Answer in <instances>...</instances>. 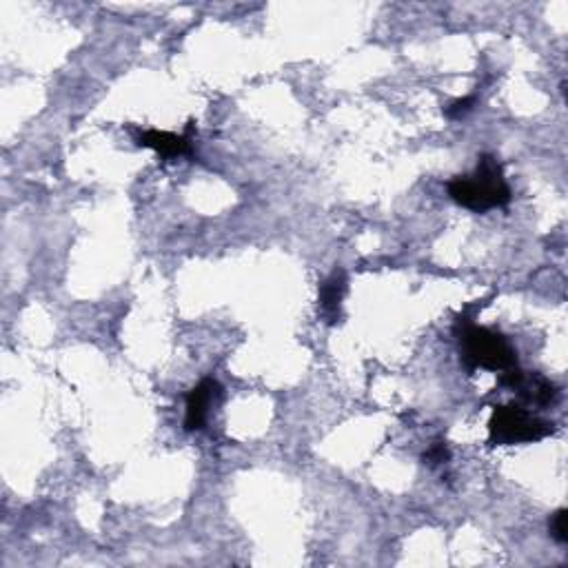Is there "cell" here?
I'll return each instance as SVG.
<instances>
[{"label": "cell", "instance_id": "obj_1", "mask_svg": "<svg viewBox=\"0 0 568 568\" xmlns=\"http://www.w3.org/2000/svg\"><path fill=\"white\" fill-rule=\"evenodd\" d=\"M446 191L453 202L475 213L502 209L513 198L509 182L504 178L502 162L493 154H482L478 158V169L473 174L455 176L446 185Z\"/></svg>", "mask_w": 568, "mask_h": 568}, {"label": "cell", "instance_id": "obj_2", "mask_svg": "<svg viewBox=\"0 0 568 568\" xmlns=\"http://www.w3.org/2000/svg\"><path fill=\"white\" fill-rule=\"evenodd\" d=\"M455 338L460 344V360L466 371H495L517 367V351L500 331L480 327L473 322V316H460L453 327Z\"/></svg>", "mask_w": 568, "mask_h": 568}, {"label": "cell", "instance_id": "obj_3", "mask_svg": "<svg viewBox=\"0 0 568 568\" xmlns=\"http://www.w3.org/2000/svg\"><path fill=\"white\" fill-rule=\"evenodd\" d=\"M555 424L540 418L524 404H500L489 420V444L513 446L531 444L555 435Z\"/></svg>", "mask_w": 568, "mask_h": 568}, {"label": "cell", "instance_id": "obj_4", "mask_svg": "<svg viewBox=\"0 0 568 568\" xmlns=\"http://www.w3.org/2000/svg\"><path fill=\"white\" fill-rule=\"evenodd\" d=\"M500 384L506 389L515 391L524 407L546 409L560 398V389H557L549 378H544L542 373H526L517 367L502 371Z\"/></svg>", "mask_w": 568, "mask_h": 568}, {"label": "cell", "instance_id": "obj_5", "mask_svg": "<svg viewBox=\"0 0 568 568\" xmlns=\"http://www.w3.org/2000/svg\"><path fill=\"white\" fill-rule=\"evenodd\" d=\"M222 395V387L216 378H205L198 387L191 389L187 395V411H185V429L200 431L209 418L211 404H216Z\"/></svg>", "mask_w": 568, "mask_h": 568}, {"label": "cell", "instance_id": "obj_6", "mask_svg": "<svg viewBox=\"0 0 568 568\" xmlns=\"http://www.w3.org/2000/svg\"><path fill=\"white\" fill-rule=\"evenodd\" d=\"M191 129H194V123H189V131L182 136L171 134V131H158V129L140 131L138 145L154 149L162 160H174V158H180V156H189L191 154V140H194V138H191Z\"/></svg>", "mask_w": 568, "mask_h": 568}, {"label": "cell", "instance_id": "obj_7", "mask_svg": "<svg viewBox=\"0 0 568 568\" xmlns=\"http://www.w3.org/2000/svg\"><path fill=\"white\" fill-rule=\"evenodd\" d=\"M349 278L344 269H333L324 282L320 284V313L327 324H338L342 318V300L347 296Z\"/></svg>", "mask_w": 568, "mask_h": 568}, {"label": "cell", "instance_id": "obj_8", "mask_svg": "<svg viewBox=\"0 0 568 568\" xmlns=\"http://www.w3.org/2000/svg\"><path fill=\"white\" fill-rule=\"evenodd\" d=\"M424 464H429V466H442L451 460V449H449V444H446L444 440H438V442H433L429 449H426L424 453Z\"/></svg>", "mask_w": 568, "mask_h": 568}, {"label": "cell", "instance_id": "obj_9", "mask_svg": "<svg viewBox=\"0 0 568 568\" xmlns=\"http://www.w3.org/2000/svg\"><path fill=\"white\" fill-rule=\"evenodd\" d=\"M549 531L555 542L568 544V511L566 509L555 511V515L549 520Z\"/></svg>", "mask_w": 568, "mask_h": 568}, {"label": "cell", "instance_id": "obj_10", "mask_svg": "<svg viewBox=\"0 0 568 568\" xmlns=\"http://www.w3.org/2000/svg\"><path fill=\"white\" fill-rule=\"evenodd\" d=\"M475 107V96H464L453 100V103L444 109V114L449 120H462L464 116H469Z\"/></svg>", "mask_w": 568, "mask_h": 568}]
</instances>
